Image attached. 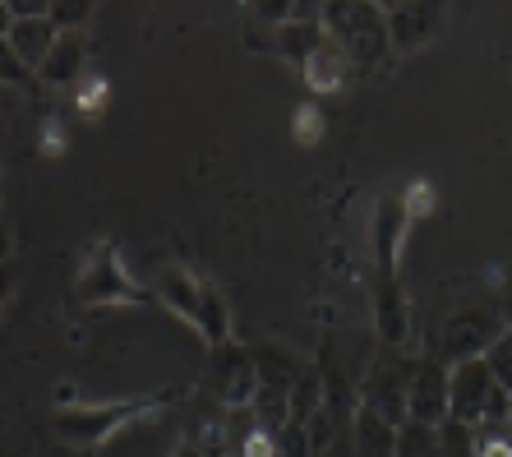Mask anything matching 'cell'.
I'll return each instance as SVG.
<instances>
[{"instance_id": "obj_1", "label": "cell", "mask_w": 512, "mask_h": 457, "mask_svg": "<svg viewBox=\"0 0 512 457\" xmlns=\"http://www.w3.org/2000/svg\"><path fill=\"white\" fill-rule=\"evenodd\" d=\"M508 402L512 397L499 388L489 361H462L448 370V421L466 425V430H503L508 425Z\"/></svg>"}, {"instance_id": "obj_20", "label": "cell", "mask_w": 512, "mask_h": 457, "mask_svg": "<svg viewBox=\"0 0 512 457\" xmlns=\"http://www.w3.org/2000/svg\"><path fill=\"white\" fill-rule=\"evenodd\" d=\"M0 79H5V84H19V79H28V65L14 56L10 42H0Z\"/></svg>"}, {"instance_id": "obj_6", "label": "cell", "mask_w": 512, "mask_h": 457, "mask_svg": "<svg viewBox=\"0 0 512 457\" xmlns=\"http://www.w3.org/2000/svg\"><path fill=\"white\" fill-rule=\"evenodd\" d=\"M406 421L434 425L439 430L448 421V370L443 365H416L411 370V388H406Z\"/></svg>"}, {"instance_id": "obj_23", "label": "cell", "mask_w": 512, "mask_h": 457, "mask_svg": "<svg viewBox=\"0 0 512 457\" xmlns=\"http://www.w3.org/2000/svg\"><path fill=\"white\" fill-rule=\"evenodd\" d=\"M42 148H47L51 157H56L60 148H65V134H60V121H47V125H42Z\"/></svg>"}, {"instance_id": "obj_16", "label": "cell", "mask_w": 512, "mask_h": 457, "mask_svg": "<svg viewBox=\"0 0 512 457\" xmlns=\"http://www.w3.org/2000/svg\"><path fill=\"white\" fill-rule=\"evenodd\" d=\"M236 457H282V444H277L273 430H263L259 421L250 425V434L236 444Z\"/></svg>"}, {"instance_id": "obj_22", "label": "cell", "mask_w": 512, "mask_h": 457, "mask_svg": "<svg viewBox=\"0 0 512 457\" xmlns=\"http://www.w3.org/2000/svg\"><path fill=\"white\" fill-rule=\"evenodd\" d=\"M429 199H434V194H429V185L420 181V185H411V194H406L402 199V208H406V217H420L429 208Z\"/></svg>"}, {"instance_id": "obj_18", "label": "cell", "mask_w": 512, "mask_h": 457, "mask_svg": "<svg viewBox=\"0 0 512 457\" xmlns=\"http://www.w3.org/2000/svg\"><path fill=\"white\" fill-rule=\"evenodd\" d=\"M291 130H296L300 144H319V134H323V111H319V107H300L296 121H291Z\"/></svg>"}, {"instance_id": "obj_14", "label": "cell", "mask_w": 512, "mask_h": 457, "mask_svg": "<svg viewBox=\"0 0 512 457\" xmlns=\"http://www.w3.org/2000/svg\"><path fill=\"white\" fill-rule=\"evenodd\" d=\"M379 319H383V337H388V342H397V337L406 333V310H402V301H397L393 282H388L379 296Z\"/></svg>"}, {"instance_id": "obj_21", "label": "cell", "mask_w": 512, "mask_h": 457, "mask_svg": "<svg viewBox=\"0 0 512 457\" xmlns=\"http://www.w3.org/2000/svg\"><path fill=\"white\" fill-rule=\"evenodd\" d=\"M88 14H93V10H88V5H51V14H47V19H51V24H56V33H60V24H70V33H79V28H74V24H84Z\"/></svg>"}, {"instance_id": "obj_25", "label": "cell", "mask_w": 512, "mask_h": 457, "mask_svg": "<svg viewBox=\"0 0 512 457\" xmlns=\"http://www.w3.org/2000/svg\"><path fill=\"white\" fill-rule=\"evenodd\" d=\"M503 434H508V439H512V402H508V425H503Z\"/></svg>"}, {"instance_id": "obj_8", "label": "cell", "mask_w": 512, "mask_h": 457, "mask_svg": "<svg viewBox=\"0 0 512 457\" xmlns=\"http://www.w3.org/2000/svg\"><path fill=\"white\" fill-rule=\"evenodd\" d=\"M157 291H162V296H167V301L176 305V310L185 314L194 328H199L203 305H208V296H213V287H208V282H194L190 268H180V264H167L162 273H157Z\"/></svg>"}, {"instance_id": "obj_10", "label": "cell", "mask_w": 512, "mask_h": 457, "mask_svg": "<svg viewBox=\"0 0 512 457\" xmlns=\"http://www.w3.org/2000/svg\"><path fill=\"white\" fill-rule=\"evenodd\" d=\"M346 70H351L346 51L337 47L333 37H323V47L305 61V84H310L314 93H337V88L346 84Z\"/></svg>"}, {"instance_id": "obj_2", "label": "cell", "mask_w": 512, "mask_h": 457, "mask_svg": "<svg viewBox=\"0 0 512 457\" xmlns=\"http://www.w3.org/2000/svg\"><path fill=\"white\" fill-rule=\"evenodd\" d=\"M323 33L346 51L351 65H379L393 47L383 5H323Z\"/></svg>"}, {"instance_id": "obj_13", "label": "cell", "mask_w": 512, "mask_h": 457, "mask_svg": "<svg viewBox=\"0 0 512 457\" xmlns=\"http://www.w3.org/2000/svg\"><path fill=\"white\" fill-rule=\"evenodd\" d=\"M397 457H443L439 430L420 421H402L397 425Z\"/></svg>"}, {"instance_id": "obj_12", "label": "cell", "mask_w": 512, "mask_h": 457, "mask_svg": "<svg viewBox=\"0 0 512 457\" xmlns=\"http://www.w3.org/2000/svg\"><path fill=\"white\" fill-rule=\"evenodd\" d=\"M356 457H397V425L379 421L374 411L356 416Z\"/></svg>"}, {"instance_id": "obj_7", "label": "cell", "mask_w": 512, "mask_h": 457, "mask_svg": "<svg viewBox=\"0 0 512 457\" xmlns=\"http://www.w3.org/2000/svg\"><path fill=\"white\" fill-rule=\"evenodd\" d=\"M393 51H416L443 28V5H383Z\"/></svg>"}, {"instance_id": "obj_9", "label": "cell", "mask_w": 512, "mask_h": 457, "mask_svg": "<svg viewBox=\"0 0 512 457\" xmlns=\"http://www.w3.org/2000/svg\"><path fill=\"white\" fill-rule=\"evenodd\" d=\"M56 24L51 19H14V33H10V47L14 56L24 65H33V70H42V61L51 56V47H56Z\"/></svg>"}, {"instance_id": "obj_5", "label": "cell", "mask_w": 512, "mask_h": 457, "mask_svg": "<svg viewBox=\"0 0 512 457\" xmlns=\"http://www.w3.org/2000/svg\"><path fill=\"white\" fill-rule=\"evenodd\" d=\"M499 328L503 319L494 310H462L448 324V333H443V351H448V361H480V356H489V347L499 342Z\"/></svg>"}, {"instance_id": "obj_11", "label": "cell", "mask_w": 512, "mask_h": 457, "mask_svg": "<svg viewBox=\"0 0 512 457\" xmlns=\"http://www.w3.org/2000/svg\"><path fill=\"white\" fill-rule=\"evenodd\" d=\"M79 70H84V33H60L37 74H42L47 84H79V79H84Z\"/></svg>"}, {"instance_id": "obj_3", "label": "cell", "mask_w": 512, "mask_h": 457, "mask_svg": "<svg viewBox=\"0 0 512 457\" xmlns=\"http://www.w3.org/2000/svg\"><path fill=\"white\" fill-rule=\"evenodd\" d=\"M157 411V402H111V407H70L56 416V430L70 444H102L111 434H120L125 425H134L139 416Z\"/></svg>"}, {"instance_id": "obj_19", "label": "cell", "mask_w": 512, "mask_h": 457, "mask_svg": "<svg viewBox=\"0 0 512 457\" xmlns=\"http://www.w3.org/2000/svg\"><path fill=\"white\" fill-rule=\"evenodd\" d=\"M476 457H512V439L503 430L476 434Z\"/></svg>"}, {"instance_id": "obj_4", "label": "cell", "mask_w": 512, "mask_h": 457, "mask_svg": "<svg viewBox=\"0 0 512 457\" xmlns=\"http://www.w3.org/2000/svg\"><path fill=\"white\" fill-rule=\"evenodd\" d=\"M79 301H130V305H139L143 291H134V282L125 277L120 254L111 250V245H102V250L88 254L84 273H79Z\"/></svg>"}, {"instance_id": "obj_17", "label": "cell", "mask_w": 512, "mask_h": 457, "mask_svg": "<svg viewBox=\"0 0 512 457\" xmlns=\"http://www.w3.org/2000/svg\"><path fill=\"white\" fill-rule=\"evenodd\" d=\"M489 370H494V379H499V388L512 397V333H503L494 347H489Z\"/></svg>"}, {"instance_id": "obj_24", "label": "cell", "mask_w": 512, "mask_h": 457, "mask_svg": "<svg viewBox=\"0 0 512 457\" xmlns=\"http://www.w3.org/2000/svg\"><path fill=\"white\" fill-rule=\"evenodd\" d=\"M176 457H203V448H199V444H180Z\"/></svg>"}, {"instance_id": "obj_15", "label": "cell", "mask_w": 512, "mask_h": 457, "mask_svg": "<svg viewBox=\"0 0 512 457\" xmlns=\"http://www.w3.org/2000/svg\"><path fill=\"white\" fill-rule=\"evenodd\" d=\"M107 102H111V84H107V79H79V84H74V107L84 111V116H97Z\"/></svg>"}]
</instances>
